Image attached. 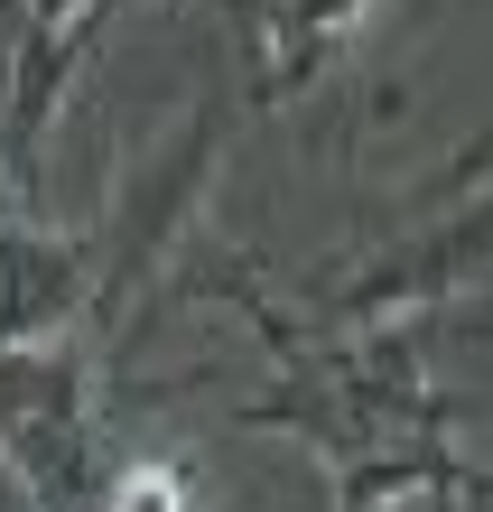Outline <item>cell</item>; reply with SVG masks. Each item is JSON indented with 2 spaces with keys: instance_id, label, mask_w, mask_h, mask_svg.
Masks as SVG:
<instances>
[{
  "instance_id": "4",
  "label": "cell",
  "mask_w": 493,
  "mask_h": 512,
  "mask_svg": "<svg viewBox=\"0 0 493 512\" xmlns=\"http://www.w3.org/2000/svg\"><path fill=\"white\" fill-rule=\"evenodd\" d=\"M94 289H103V252L84 233L38 224V215L0 224V354L75 336L94 317Z\"/></svg>"
},
{
  "instance_id": "3",
  "label": "cell",
  "mask_w": 493,
  "mask_h": 512,
  "mask_svg": "<svg viewBox=\"0 0 493 512\" xmlns=\"http://www.w3.org/2000/svg\"><path fill=\"white\" fill-rule=\"evenodd\" d=\"M131 10V0H19L10 19V66H0V159H10V187L19 205L38 196V149L56 131V112H66V84L75 66L103 47V28Z\"/></svg>"
},
{
  "instance_id": "2",
  "label": "cell",
  "mask_w": 493,
  "mask_h": 512,
  "mask_svg": "<svg viewBox=\"0 0 493 512\" xmlns=\"http://www.w3.org/2000/svg\"><path fill=\"white\" fill-rule=\"evenodd\" d=\"M0 466L28 512H94L103 466V410H94V345L56 336L0 354Z\"/></svg>"
},
{
  "instance_id": "1",
  "label": "cell",
  "mask_w": 493,
  "mask_h": 512,
  "mask_svg": "<svg viewBox=\"0 0 493 512\" xmlns=\"http://www.w3.org/2000/svg\"><path fill=\"white\" fill-rule=\"evenodd\" d=\"M233 429H289L307 457H391V447H456L466 410L447 401L419 364L410 326H373V336H326L289 345L280 382L233 410Z\"/></svg>"
},
{
  "instance_id": "6",
  "label": "cell",
  "mask_w": 493,
  "mask_h": 512,
  "mask_svg": "<svg viewBox=\"0 0 493 512\" xmlns=\"http://www.w3.org/2000/svg\"><path fill=\"white\" fill-rule=\"evenodd\" d=\"M94 512H196V475L187 466H121Z\"/></svg>"
},
{
  "instance_id": "5",
  "label": "cell",
  "mask_w": 493,
  "mask_h": 512,
  "mask_svg": "<svg viewBox=\"0 0 493 512\" xmlns=\"http://www.w3.org/2000/svg\"><path fill=\"white\" fill-rule=\"evenodd\" d=\"M373 0H252L261 28V103H298L307 84L335 66V47L363 28Z\"/></svg>"
}]
</instances>
